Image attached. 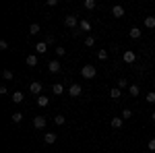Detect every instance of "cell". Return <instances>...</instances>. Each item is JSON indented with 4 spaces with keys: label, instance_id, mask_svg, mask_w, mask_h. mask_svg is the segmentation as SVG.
I'll return each mask as SVG.
<instances>
[{
    "label": "cell",
    "instance_id": "6da1fadb",
    "mask_svg": "<svg viewBox=\"0 0 155 153\" xmlns=\"http://www.w3.org/2000/svg\"><path fill=\"white\" fill-rule=\"evenodd\" d=\"M81 75H83V79H95L97 68L93 66V64H85L83 68H81Z\"/></svg>",
    "mask_w": 155,
    "mask_h": 153
},
{
    "label": "cell",
    "instance_id": "7a4b0ae2",
    "mask_svg": "<svg viewBox=\"0 0 155 153\" xmlns=\"http://www.w3.org/2000/svg\"><path fill=\"white\" fill-rule=\"evenodd\" d=\"M79 23H81V21H79L74 15H66V17H64V25H66L68 29H74V27H77Z\"/></svg>",
    "mask_w": 155,
    "mask_h": 153
},
{
    "label": "cell",
    "instance_id": "3957f363",
    "mask_svg": "<svg viewBox=\"0 0 155 153\" xmlns=\"http://www.w3.org/2000/svg\"><path fill=\"white\" fill-rule=\"evenodd\" d=\"M81 91H83V87H81L79 83H72L71 87H68V93H71V97H79V95H81Z\"/></svg>",
    "mask_w": 155,
    "mask_h": 153
},
{
    "label": "cell",
    "instance_id": "277c9868",
    "mask_svg": "<svg viewBox=\"0 0 155 153\" xmlns=\"http://www.w3.org/2000/svg\"><path fill=\"white\" fill-rule=\"evenodd\" d=\"M41 87H44V85H41L39 81H33L31 85H29V93H33V95H37V97H39V93H41Z\"/></svg>",
    "mask_w": 155,
    "mask_h": 153
},
{
    "label": "cell",
    "instance_id": "5b68a950",
    "mask_svg": "<svg viewBox=\"0 0 155 153\" xmlns=\"http://www.w3.org/2000/svg\"><path fill=\"white\" fill-rule=\"evenodd\" d=\"M122 60H124V62H126V64H132V62H134V60H137V54H134V52H132V50H126V52H124V54H122Z\"/></svg>",
    "mask_w": 155,
    "mask_h": 153
},
{
    "label": "cell",
    "instance_id": "8992f818",
    "mask_svg": "<svg viewBox=\"0 0 155 153\" xmlns=\"http://www.w3.org/2000/svg\"><path fill=\"white\" fill-rule=\"evenodd\" d=\"M79 31H83V33H91V23H89L87 19H81V23H79Z\"/></svg>",
    "mask_w": 155,
    "mask_h": 153
},
{
    "label": "cell",
    "instance_id": "52a82bcc",
    "mask_svg": "<svg viewBox=\"0 0 155 153\" xmlns=\"http://www.w3.org/2000/svg\"><path fill=\"white\" fill-rule=\"evenodd\" d=\"M48 68H50V72H60L62 64H60V60H50V62H48Z\"/></svg>",
    "mask_w": 155,
    "mask_h": 153
},
{
    "label": "cell",
    "instance_id": "ba28073f",
    "mask_svg": "<svg viewBox=\"0 0 155 153\" xmlns=\"http://www.w3.org/2000/svg\"><path fill=\"white\" fill-rule=\"evenodd\" d=\"M46 122H48V120H46L44 116H35L33 118V126H35V128H46Z\"/></svg>",
    "mask_w": 155,
    "mask_h": 153
},
{
    "label": "cell",
    "instance_id": "9c48e42d",
    "mask_svg": "<svg viewBox=\"0 0 155 153\" xmlns=\"http://www.w3.org/2000/svg\"><path fill=\"white\" fill-rule=\"evenodd\" d=\"M112 15H114L116 19H120V17H124V6H120V4H116V6H112Z\"/></svg>",
    "mask_w": 155,
    "mask_h": 153
},
{
    "label": "cell",
    "instance_id": "30bf717a",
    "mask_svg": "<svg viewBox=\"0 0 155 153\" xmlns=\"http://www.w3.org/2000/svg\"><path fill=\"white\" fill-rule=\"evenodd\" d=\"M52 93L54 95H62L64 93V85H62V83H54V85H52Z\"/></svg>",
    "mask_w": 155,
    "mask_h": 153
},
{
    "label": "cell",
    "instance_id": "8fae6325",
    "mask_svg": "<svg viewBox=\"0 0 155 153\" xmlns=\"http://www.w3.org/2000/svg\"><path fill=\"white\" fill-rule=\"evenodd\" d=\"M128 35H130L132 39H139V37L143 35V31H141V29H139V27H132L130 31H128Z\"/></svg>",
    "mask_w": 155,
    "mask_h": 153
},
{
    "label": "cell",
    "instance_id": "7c38bea8",
    "mask_svg": "<svg viewBox=\"0 0 155 153\" xmlns=\"http://www.w3.org/2000/svg\"><path fill=\"white\" fill-rule=\"evenodd\" d=\"M35 52L37 54H46V52H48V44H46V42H39L35 46Z\"/></svg>",
    "mask_w": 155,
    "mask_h": 153
},
{
    "label": "cell",
    "instance_id": "4fadbf2b",
    "mask_svg": "<svg viewBox=\"0 0 155 153\" xmlns=\"http://www.w3.org/2000/svg\"><path fill=\"white\" fill-rule=\"evenodd\" d=\"M25 62H27V66H37V56L35 54H29V56L25 58Z\"/></svg>",
    "mask_w": 155,
    "mask_h": 153
},
{
    "label": "cell",
    "instance_id": "5bb4252c",
    "mask_svg": "<svg viewBox=\"0 0 155 153\" xmlns=\"http://www.w3.org/2000/svg\"><path fill=\"white\" fill-rule=\"evenodd\" d=\"M139 93H141L139 85H130V87H128V95H130V97H139Z\"/></svg>",
    "mask_w": 155,
    "mask_h": 153
},
{
    "label": "cell",
    "instance_id": "9a60e30c",
    "mask_svg": "<svg viewBox=\"0 0 155 153\" xmlns=\"http://www.w3.org/2000/svg\"><path fill=\"white\" fill-rule=\"evenodd\" d=\"M44 141L48 143V145H54V143H56V135H54V132H46V135H44Z\"/></svg>",
    "mask_w": 155,
    "mask_h": 153
},
{
    "label": "cell",
    "instance_id": "2e32d148",
    "mask_svg": "<svg viewBox=\"0 0 155 153\" xmlns=\"http://www.w3.org/2000/svg\"><path fill=\"white\" fill-rule=\"evenodd\" d=\"M112 128H116V130L122 128V118H118V116L112 118Z\"/></svg>",
    "mask_w": 155,
    "mask_h": 153
},
{
    "label": "cell",
    "instance_id": "e0dca14e",
    "mask_svg": "<svg viewBox=\"0 0 155 153\" xmlns=\"http://www.w3.org/2000/svg\"><path fill=\"white\" fill-rule=\"evenodd\" d=\"M145 27L147 29H155V17H145Z\"/></svg>",
    "mask_w": 155,
    "mask_h": 153
},
{
    "label": "cell",
    "instance_id": "ac0fdd59",
    "mask_svg": "<svg viewBox=\"0 0 155 153\" xmlns=\"http://www.w3.org/2000/svg\"><path fill=\"white\" fill-rule=\"evenodd\" d=\"M39 29H41V27H39V23H31V25H29V35L39 33Z\"/></svg>",
    "mask_w": 155,
    "mask_h": 153
},
{
    "label": "cell",
    "instance_id": "d6986e66",
    "mask_svg": "<svg viewBox=\"0 0 155 153\" xmlns=\"http://www.w3.org/2000/svg\"><path fill=\"white\" fill-rule=\"evenodd\" d=\"M120 93H122V89H120V87H112V89H110V95H112V99H118Z\"/></svg>",
    "mask_w": 155,
    "mask_h": 153
},
{
    "label": "cell",
    "instance_id": "ffe728a7",
    "mask_svg": "<svg viewBox=\"0 0 155 153\" xmlns=\"http://www.w3.org/2000/svg\"><path fill=\"white\" fill-rule=\"evenodd\" d=\"M50 104V99L48 97H46V95H39V97H37V106H41V108H46Z\"/></svg>",
    "mask_w": 155,
    "mask_h": 153
},
{
    "label": "cell",
    "instance_id": "44dd1931",
    "mask_svg": "<svg viewBox=\"0 0 155 153\" xmlns=\"http://www.w3.org/2000/svg\"><path fill=\"white\" fill-rule=\"evenodd\" d=\"M21 101H23V93L21 91H15L12 93V104H21Z\"/></svg>",
    "mask_w": 155,
    "mask_h": 153
},
{
    "label": "cell",
    "instance_id": "7402d4cb",
    "mask_svg": "<svg viewBox=\"0 0 155 153\" xmlns=\"http://www.w3.org/2000/svg\"><path fill=\"white\" fill-rule=\"evenodd\" d=\"M83 6L87 8V11H93L97 4H95V0H85V2H83Z\"/></svg>",
    "mask_w": 155,
    "mask_h": 153
},
{
    "label": "cell",
    "instance_id": "603a6c76",
    "mask_svg": "<svg viewBox=\"0 0 155 153\" xmlns=\"http://www.w3.org/2000/svg\"><path fill=\"white\" fill-rule=\"evenodd\" d=\"M85 46H87V48L95 46V37H93V35H87V37H85Z\"/></svg>",
    "mask_w": 155,
    "mask_h": 153
},
{
    "label": "cell",
    "instance_id": "cb8c5ba5",
    "mask_svg": "<svg viewBox=\"0 0 155 153\" xmlns=\"http://www.w3.org/2000/svg\"><path fill=\"white\" fill-rule=\"evenodd\" d=\"M116 87H120V89H128L130 85H128V81H126V79H118V85H116Z\"/></svg>",
    "mask_w": 155,
    "mask_h": 153
},
{
    "label": "cell",
    "instance_id": "d4e9b609",
    "mask_svg": "<svg viewBox=\"0 0 155 153\" xmlns=\"http://www.w3.org/2000/svg\"><path fill=\"white\" fill-rule=\"evenodd\" d=\"M21 120H23V114H21V112H15V114H12V122H15V124H19Z\"/></svg>",
    "mask_w": 155,
    "mask_h": 153
},
{
    "label": "cell",
    "instance_id": "484cf974",
    "mask_svg": "<svg viewBox=\"0 0 155 153\" xmlns=\"http://www.w3.org/2000/svg\"><path fill=\"white\" fill-rule=\"evenodd\" d=\"M54 122H56L58 126H62V124L66 122V118H64V116H62V114H60V116H56V118H54Z\"/></svg>",
    "mask_w": 155,
    "mask_h": 153
},
{
    "label": "cell",
    "instance_id": "4316f807",
    "mask_svg": "<svg viewBox=\"0 0 155 153\" xmlns=\"http://www.w3.org/2000/svg\"><path fill=\"white\" fill-rule=\"evenodd\" d=\"M145 99H147V101H149V104H155V91H149V93H147V97H145Z\"/></svg>",
    "mask_w": 155,
    "mask_h": 153
},
{
    "label": "cell",
    "instance_id": "83f0119b",
    "mask_svg": "<svg viewBox=\"0 0 155 153\" xmlns=\"http://www.w3.org/2000/svg\"><path fill=\"white\" fill-rule=\"evenodd\" d=\"M64 54H66V50H64L62 46H58V48H56V56H58V58H62Z\"/></svg>",
    "mask_w": 155,
    "mask_h": 153
},
{
    "label": "cell",
    "instance_id": "f1b7e54d",
    "mask_svg": "<svg viewBox=\"0 0 155 153\" xmlns=\"http://www.w3.org/2000/svg\"><path fill=\"white\" fill-rule=\"evenodd\" d=\"M2 77H4L6 81H11V79H12V71H8V68H6V71H2Z\"/></svg>",
    "mask_w": 155,
    "mask_h": 153
},
{
    "label": "cell",
    "instance_id": "f546056e",
    "mask_svg": "<svg viewBox=\"0 0 155 153\" xmlns=\"http://www.w3.org/2000/svg\"><path fill=\"white\" fill-rule=\"evenodd\" d=\"M97 58H99V60H106L107 58V52H106V50H99V52H97Z\"/></svg>",
    "mask_w": 155,
    "mask_h": 153
},
{
    "label": "cell",
    "instance_id": "4dcf8cb0",
    "mask_svg": "<svg viewBox=\"0 0 155 153\" xmlns=\"http://www.w3.org/2000/svg\"><path fill=\"white\" fill-rule=\"evenodd\" d=\"M130 116H132V112L128 110V108H126V110H122V118H124V120H128Z\"/></svg>",
    "mask_w": 155,
    "mask_h": 153
},
{
    "label": "cell",
    "instance_id": "1f68e13d",
    "mask_svg": "<svg viewBox=\"0 0 155 153\" xmlns=\"http://www.w3.org/2000/svg\"><path fill=\"white\" fill-rule=\"evenodd\" d=\"M147 149H149V151H155V139H151V141L147 143Z\"/></svg>",
    "mask_w": 155,
    "mask_h": 153
},
{
    "label": "cell",
    "instance_id": "d6a6232c",
    "mask_svg": "<svg viewBox=\"0 0 155 153\" xmlns=\"http://www.w3.org/2000/svg\"><path fill=\"white\" fill-rule=\"evenodd\" d=\"M0 50H8V42H6V39L0 42Z\"/></svg>",
    "mask_w": 155,
    "mask_h": 153
},
{
    "label": "cell",
    "instance_id": "836d02e7",
    "mask_svg": "<svg viewBox=\"0 0 155 153\" xmlns=\"http://www.w3.org/2000/svg\"><path fill=\"white\" fill-rule=\"evenodd\" d=\"M6 93H8V89H6V87L2 85V87H0V95H6Z\"/></svg>",
    "mask_w": 155,
    "mask_h": 153
},
{
    "label": "cell",
    "instance_id": "e575fe53",
    "mask_svg": "<svg viewBox=\"0 0 155 153\" xmlns=\"http://www.w3.org/2000/svg\"><path fill=\"white\" fill-rule=\"evenodd\" d=\"M46 44H48V46H50V44H54V37L48 35V37H46Z\"/></svg>",
    "mask_w": 155,
    "mask_h": 153
},
{
    "label": "cell",
    "instance_id": "d590c367",
    "mask_svg": "<svg viewBox=\"0 0 155 153\" xmlns=\"http://www.w3.org/2000/svg\"><path fill=\"white\" fill-rule=\"evenodd\" d=\"M151 120H153V122H155V112H153V114H151Z\"/></svg>",
    "mask_w": 155,
    "mask_h": 153
},
{
    "label": "cell",
    "instance_id": "8d00e7d4",
    "mask_svg": "<svg viewBox=\"0 0 155 153\" xmlns=\"http://www.w3.org/2000/svg\"><path fill=\"white\" fill-rule=\"evenodd\" d=\"M153 85H155V79H153Z\"/></svg>",
    "mask_w": 155,
    "mask_h": 153
}]
</instances>
